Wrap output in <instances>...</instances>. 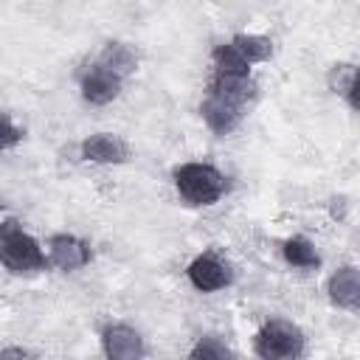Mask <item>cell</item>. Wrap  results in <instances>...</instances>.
I'll return each mask as SVG.
<instances>
[{"mask_svg": "<svg viewBox=\"0 0 360 360\" xmlns=\"http://www.w3.org/2000/svg\"><path fill=\"white\" fill-rule=\"evenodd\" d=\"M172 180H174V188H177L180 200L194 205V208L217 205L228 194V188H231L228 177L214 163H205V160L180 163L172 172Z\"/></svg>", "mask_w": 360, "mask_h": 360, "instance_id": "obj_1", "label": "cell"}, {"mask_svg": "<svg viewBox=\"0 0 360 360\" xmlns=\"http://www.w3.org/2000/svg\"><path fill=\"white\" fill-rule=\"evenodd\" d=\"M0 264L14 276L39 273L48 267L45 248L14 217L0 222Z\"/></svg>", "mask_w": 360, "mask_h": 360, "instance_id": "obj_2", "label": "cell"}, {"mask_svg": "<svg viewBox=\"0 0 360 360\" xmlns=\"http://www.w3.org/2000/svg\"><path fill=\"white\" fill-rule=\"evenodd\" d=\"M304 332L284 318H270L253 335V354L262 360H292L304 354Z\"/></svg>", "mask_w": 360, "mask_h": 360, "instance_id": "obj_3", "label": "cell"}, {"mask_svg": "<svg viewBox=\"0 0 360 360\" xmlns=\"http://www.w3.org/2000/svg\"><path fill=\"white\" fill-rule=\"evenodd\" d=\"M186 278L197 292H219V290L233 284V270L219 253L205 250V253H197L188 262Z\"/></svg>", "mask_w": 360, "mask_h": 360, "instance_id": "obj_4", "label": "cell"}, {"mask_svg": "<svg viewBox=\"0 0 360 360\" xmlns=\"http://www.w3.org/2000/svg\"><path fill=\"white\" fill-rule=\"evenodd\" d=\"M45 256H48V267L73 273L93 262V248L87 239H82L76 233H53L45 245Z\"/></svg>", "mask_w": 360, "mask_h": 360, "instance_id": "obj_5", "label": "cell"}, {"mask_svg": "<svg viewBox=\"0 0 360 360\" xmlns=\"http://www.w3.org/2000/svg\"><path fill=\"white\" fill-rule=\"evenodd\" d=\"M121 87H124V79L98 62L84 65V70L79 73V93L87 104H96V107L112 104L121 96Z\"/></svg>", "mask_w": 360, "mask_h": 360, "instance_id": "obj_6", "label": "cell"}, {"mask_svg": "<svg viewBox=\"0 0 360 360\" xmlns=\"http://www.w3.org/2000/svg\"><path fill=\"white\" fill-rule=\"evenodd\" d=\"M79 155L87 163L118 166L129 160V143L115 132H93L79 143Z\"/></svg>", "mask_w": 360, "mask_h": 360, "instance_id": "obj_7", "label": "cell"}, {"mask_svg": "<svg viewBox=\"0 0 360 360\" xmlns=\"http://www.w3.org/2000/svg\"><path fill=\"white\" fill-rule=\"evenodd\" d=\"M101 352L110 360H138L146 354L141 332L129 323H107L101 329Z\"/></svg>", "mask_w": 360, "mask_h": 360, "instance_id": "obj_8", "label": "cell"}, {"mask_svg": "<svg viewBox=\"0 0 360 360\" xmlns=\"http://www.w3.org/2000/svg\"><path fill=\"white\" fill-rule=\"evenodd\" d=\"M200 115H202L205 127H208L214 135L222 138V135H231V132L242 124L245 107H239V104H233V101H225V98H219V96L205 93V98H202V104H200Z\"/></svg>", "mask_w": 360, "mask_h": 360, "instance_id": "obj_9", "label": "cell"}, {"mask_svg": "<svg viewBox=\"0 0 360 360\" xmlns=\"http://www.w3.org/2000/svg\"><path fill=\"white\" fill-rule=\"evenodd\" d=\"M326 295L338 309L360 312V270L354 264L338 267L326 281Z\"/></svg>", "mask_w": 360, "mask_h": 360, "instance_id": "obj_10", "label": "cell"}, {"mask_svg": "<svg viewBox=\"0 0 360 360\" xmlns=\"http://www.w3.org/2000/svg\"><path fill=\"white\" fill-rule=\"evenodd\" d=\"M208 93L219 96L225 101H233L239 107H248V101L256 98V82L250 76H228V73H214L208 79Z\"/></svg>", "mask_w": 360, "mask_h": 360, "instance_id": "obj_11", "label": "cell"}, {"mask_svg": "<svg viewBox=\"0 0 360 360\" xmlns=\"http://www.w3.org/2000/svg\"><path fill=\"white\" fill-rule=\"evenodd\" d=\"M96 62L104 65L107 70H112L121 79H127V76H132L138 70V53H135V48L127 45V42H121V39H110L101 48V53H98Z\"/></svg>", "mask_w": 360, "mask_h": 360, "instance_id": "obj_12", "label": "cell"}, {"mask_svg": "<svg viewBox=\"0 0 360 360\" xmlns=\"http://www.w3.org/2000/svg\"><path fill=\"white\" fill-rule=\"evenodd\" d=\"M281 256H284V262L290 267H298V270H318L321 267V253H318V248L307 236H290V239H284Z\"/></svg>", "mask_w": 360, "mask_h": 360, "instance_id": "obj_13", "label": "cell"}, {"mask_svg": "<svg viewBox=\"0 0 360 360\" xmlns=\"http://www.w3.org/2000/svg\"><path fill=\"white\" fill-rule=\"evenodd\" d=\"M329 90L338 93L349 104V110H357L360 107V101H357V65H352V62L332 65V70H329Z\"/></svg>", "mask_w": 360, "mask_h": 360, "instance_id": "obj_14", "label": "cell"}, {"mask_svg": "<svg viewBox=\"0 0 360 360\" xmlns=\"http://www.w3.org/2000/svg\"><path fill=\"white\" fill-rule=\"evenodd\" d=\"M211 65H214V73H228V76H250V62L233 48V42H219L214 45L211 51Z\"/></svg>", "mask_w": 360, "mask_h": 360, "instance_id": "obj_15", "label": "cell"}, {"mask_svg": "<svg viewBox=\"0 0 360 360\" xmlns=\"http://www.w3.org/2000/svg\"><path fill=\"white\" fill-rule=\"evenodd\" d=\"M233 48L250 62V65H259V62H267L273 59V39L264 37V34H233L231 37Z\"/></svg>", "mask_w": 360, "mask_h": 360, "instance_id": "obj_16", "label": "cell"}, {"mask_svg": "<svg viewBox=\"0 0 360 360\" xmlns=\"http://www.w3.org/2000/svg\"><path fill=\"white\" fill-rule=\"evenodd\" d=\"M188 357H194V360H225V357H233V352L219 338H200L188 349Z\"/></svg>", "mask_w": 360, "mask_h": 360, "instance_id": "obj_17", "label": "cell"}, {"mask_svg": "<svg viewBox=\"0 0 360 360\" xmlns=\"http://www.w3.org/2000/svg\"><path fill=\"white\" fill-rule=\"evenodd\" d=\"M22 127H17L14 124V118L8 115V112H3L0 110V152H8V149H14L20 141H22Z\"/></svg>", "mask_w": 360, "mask_h": 360, "instance_id": "obj_18", "label": "cell"}, {"mask_svg": "<svg viewBox=\"0 0 360 360\" xmlns=\"http://www.w3.org/2000/svg\"><path fill=\"white\" fill-rule=\"evenodd\" d=\"M34 352L31 349H22V346H8V349H0V357H31Z\"/></svg>", "mask_w": 360, "mask_h": 360, "instance_id": "obj_19", "label": "cell"}, {"mask_svg": "<svg viewBox=\"0 0 360 360\" xmlns=\"http://www.w3.org/2000/svg\"><path fill=\"white\" fill-rule=\"evenodd\" d=\"M0 211H3V202H0Z\"/></svg>", "mask_w": 360, "mask_h": 360, "instance_id": "obj_20", "label": "cell"}]
</instances>
